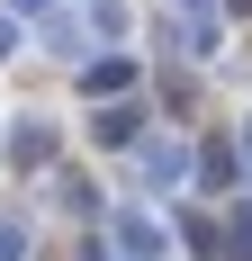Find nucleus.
Instances as JSON below:
<instances>
[{"mask_svg": "<svg viewBox=\"0 0 252 261\" xmlns=\"http://www.w3.org/2000/svg\"><path fill=\"white\" fill-rule=\"evenodd\" d=\"M27 252V234H9V225H0V261H18Z\"/></svg>", "mask_w": 252, "mask_h": 261, "instance_id": "f257e3e1", "label": "nucleus"}, {"mask_svg": "<svg viewBox=\"0 0 252 261\" xmlns=\"http://www.w3.org/2000/svg\"><path fill=\"white\" fill-rule=\"evenodd\" d=\"M0 54H9V27H0Z\"/></svg>", "mask_w": 252, "mask_h": 261, "instance_id": "f03ea898", "label": "nucleus"}]
</instances>
